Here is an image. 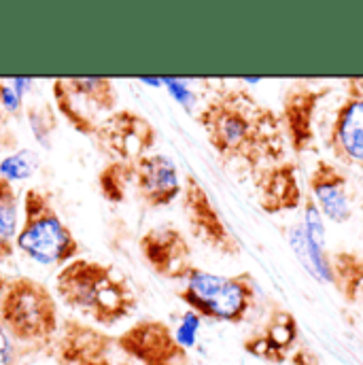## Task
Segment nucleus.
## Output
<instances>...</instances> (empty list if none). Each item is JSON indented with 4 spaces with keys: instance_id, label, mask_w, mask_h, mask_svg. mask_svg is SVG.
<instances>
[{
    "instance_id": "nucleus-1",
    "label": "nucleus",
    "mask_w": 363,
    "mask_h": 365,
    "mask_svg": "<svg viewBox=\"0 0 363 365\" xmlns=\"http://www.w3.org/2000/svg\"><path fill=\"white\" fill-rule=\"evenodd\" d=\"M195 121L223 164H236L253 177L287 160L289 147L278 113L247 86H219Z\"/></svg>"
},
{
    "instance_id": "nucleus-2",
    "label": "nucleus",
    "mask_w": 363,
    "mask_h": 365,
    "mask_svg": "<svg viewBox=\"0 0 363 365\" xmlns=\"http://www.w3.org/2000/svg\"><path fill=\"white\" fill-rule=\"evenodd\" d=\"M58 297L100 327H113L132 317L138 297L130 280L111 264L77 257L56 276Z\"/></svg>"
},
{
    "instance_id": "nucleus-3",
    "label": "nucleus",
    "mask_w": 363,
    "mask_h": 365,
    "mask_svg": "<svg viewBox=\"0 0 363 365\" xmlns=\"http://www.w3.org/2000/svg\"><path fill=\"white\" fill-rule=\"evenodd\" d=\"M0 323L13 342L43 349L60 331L58 302L47 284L30 276H13L0 297Z\"/></svg>"
},
{
    "instance_id": "nucleus-4",
    "label": "nucleus",
    "mask_w": 363,
    "mask_h": 365,
    "mask_svg": "<svg viewBox=\"0 0 363 365\" xmlns=\"http://www.w3.org/2000/svg\"><path fill=\"white\" fill-rule=\"evenodd\" d=\"M15 247L41 266L64 268L81 253V245L58 215L53 200L39 187H28L21 197V227Z\"/></svg>"
},
{
    "instance_id": "nucleus-5",
    "label": "nucleus",
    "mask_w": 363,
    "mask_h": 365,
    "mask_svg": "<svg viewBox=\"0 0 363 365\" xmlns=\"http://www.w3.org/2000/svg\"><path fill=\"white\" fill-rule=\"evenodd\" d=\"M183 282V289L177 291L179 299L200 319L215 323H242L257 299L251 272L215 274L193 266Z\"/></svg>"
},
{
    "instance_id": "nucleus-6",
    "label": "nucleus",
    "mask_w": 363,
    "mask_h": 365,
    "mask_svg": "<svg viewBox=\"0 0 363 365\" xmlns=\"http://www.w3.org/2000/svg\"><path fill=\"white\" fill-rule=\"evenodd\" d=\"M51 96L58 113L81 136H96L104 117L117 110L119 91L106 77H71L56 79Z\"/></svg>"
},
{
    "instance_id": "nucleus-7",
    "label": "nucleus",
    "mask_w": 363,
    "mask_h": 365,
    "mask_svg": "<svg viewBox=\"0 0 363 365\" xmlns=\"http://www.w3.org/2000/svg\"><path fill=\"white\" fill-rule=\"evenodd\" d=\"M183 212L189 225V232L195 240H200L210 251L225 257H240L242 245L225 223L223 215L210 200L204 185L193 175H185L183 179Z\"/></svg>"
},
{
    "instance_id": "nucleus-8",
    "label": "nucleus",
    "mask_w": 363,
    "mask_h": 365,
    "mask_svg": "<svg viewBox=\"0 0 363 365\" xmlns=\"http://www.w3.org/2000/svg\"><path fill=\"white\" fill-rule=\"evenodd\" d=\"M115 349L140 365H189L185 349L175 329L160 319H140L115 336Z\"/></svg>"
},
{
    "instance_id": "nucleus-9",
    "label": "nucleus",
    "mask_w": 363,
    "mask_h": 365,
    "mask_svg": "<svg viewBox=\"0 0 363 365\" xmlns=\"http://www.w3.org/2000/svg\"><path fill=\"white\" fill-rule=\"evenodd\" d=\"M329 93L332 86H315L310 81H293L282 91L278 117L287 147L295 155H304L315 149L317 110Z\"/></svg>"
},
{
    "instance_id": "nucleus-10",
    "label": "nucleus",
    "mask_w": 363,
    "mask_h": 365,
    "mask_svg": "<svg viewBox=\"0 0 363 365\" xmlns=\"http://www.w3.org/2000/svg\"><path fill=\"white\" fill-rule=\"evenodd\" d=\"M93 140L108 160L138 162L153 151L158 130L145 115L132 108H117L102 119Z\"/></svg>"
},
{
    "instance_id": "nucleus-11",
    "label": "nucleus",
    "mask_w": 363,
    "mask_h": 365,
    "mask_svg": "<svg viewBox=\"0 0 363 365\" xmlns=\"http://www.w3.org/2000/svg\"><path fill=\"white\" fill-rule=\"evenodd\" d=\"M325 147L336 162L363 170V91L355 79H344V98L336 106Z\"/></svg>"
},
{
    "instance_id": "nucleus-12",
    "label": "nucleus",
    "mask_w": 363,
    "mask_h": 365,
    "mask_svg": "<svg viewBox=\"0 0 363 365\" xmlns=\"http://www.w3.org/2000/svg\"><path fill=\"white\" fill-rule=\"evenodd\" d=\"M138 251L149 270L168 280H185L193 264V247L185 232L173 223L147 230L138 240Z\"/></svg>"
},
{
    "instance_id": "nucleus-13",
    "label": "nucleus",
    "mask_w": 363,
    "mask_h": 365,
    "mask_svg": "<svg viewBox=\"0 0 363 365\" xmlns=\"http://www.w3.org/2000/svg\"><path fill=\"white\" fill-rule=\"evenodd\" d=\"M300 346V323L295 314L282 306L270 308L264 323L242 340V351L260 361L282 365Z\"/></svg>"
},
{
    "instance_id": "nucleus-14",
    "label": "nucleus",
    "mask_w": 363,
    "mask_h": 365,
    "mask_svg": "<svg viewBox=\"0 0 363 365\" xmlns=\"http://www.w3.org/2000/svg\"><path fill=\"white\" fill-rule=\"evenodd\" d=\"M134 191L147 208H166L181 197L177 164L164 153H149L134 162Z\"/></svg>"
},
{
    "instance_id": "nucleus-15",
    "label": "nucleus",
    "mask_w": 363,
    "mask_h": 365,
    "mask_svg": "<svg viewBox=\"0 0 363 365\" xmlns=\"http://www.w3.org/2000/svg\"><path fill=\"white\" fill-rule=\"evenodd\" d=\"M297 173L300 168L293 160H282L262 168L253 177L257 204L266 215L291 212L304 204V189Z\"/></svg>"
},
{
    "instance_id": "nucleus-16",
    "label": "nucleus",
    "mask_w": 363,
    "mask_h": 365,
    "mask_svg": "<svg viewBox=\"0 0 363 365\" xmlns=\"http://www.w3.org/2000/svg\"><path fill=\"white\" fill-rule=\"evenodd\" d=\"M308 193L317 204L323 219L334 221L338 225L351 221V187L349 177L329 160L319 158L308 177Z\"/></svg>"
},
{
    "instance_id": "nucleus-17",
    "label": "nucleus",
    "mask_w": 363,
    "mask_h": 365,
    "mask_svg": "<svg viewBox=\"0 0 363 365\" xmlns=\"http://www.w3.org/2000/svg\"><path fill=\"white\" fill-rule=\"evenodd\" d=\"M113 346L115 338L90 325L68 321L56 342V361L58 365H117L108 357Z\"/></svg>"
},
{
    "instance_id": "nucleus-18",
    "label": "nucleus",
    "mask_w": 363,
    "mask_h": 365,
    "mask_svg": "<svg viewBox=\"0 0 363 365\" xmlns=\"http://www.w3.org/2000/svg\"><path fill=\"white\" fill-rule=\"evenodd\" d=\"M336 291L349 302L357 304L363 291V257L353 251H336L329 255V278Z\"/></svg>"
},
{
    "instance_id": "nucleus-19",
    "label": "nucleus",
    "mask_w": 363,
    "mask_h": 365,
    "mask_svg": "<svg viewBox=\"0 0 363 365\" xmlns=\"http://www.w3.org/2000/svg\"><path fill=\"white\" fill-rule=\"evenodd\" d=\"M21 227V200L15 185L0 175V262L15 253V240Z\"/></svg>"
},
{
    "instance_id": "nucleus-20",
    "label": "nucleus",
    "mask_w": 363,
    "mask_h": 365,
    "mask_svg": "<svg viewBox=\"0 0 363 365\" xmlns=\"http://www.w3.org/2000/svg\"><path fill=\"white\" fill-rule=\"evenodd\" d=\"M134 185V162L108 160L98 173V191L108 204H121Z\"/></svg>"
},
{
    "instance_id": "nucleus-21",
    "label": "nucleus",
    "mask_w": 363,
    "mask_h": 365,
    "mask_svg": "<svg viewBox=\"0 0 363 365\" xmlns=\"http://www.w3.org/2000/svg\"><path fill=\"white\" fill-rule=\"evenodd\" d=\"M24 115V93L13 81H0V117L21 119Z\"/></svg>"
},
{
    "instance_id": "nucleus-22",
    "label": "nucleus",
    "mask_w": 363,
    "mask_h": 365,
    "mask_svg": "<svg viewBox=\"0 0 363 365\" xmlns=\"http://www.w3.org/2000/svg\"><path fill=\"white\" fill-rule=\"evenodd\" d=\"M28 117H30V125H32V130L36 132L39 140L49 138L51 130L56 128L51 108H49V106H43V108H28Z\"/></svg>"
},
{
    "instance_id": "nucleus-23",
    "label": "nucleus",
    "mask_w": 363,
    "mask_h": 365,
    "mask_svg": "<svg viewBox=\"0 0 363 365\" xmlns=\"http://www.w3.org/2000/svg\"><path fill=\"white\" fill-rule=\"evenodd\" d=\"M0 365H21V351L0 323Z\"/></svg>"
},
{
    "instance_id": "nucleus-24",
    "label": "nucleus",
    "mask_w": 363,
    "mask_h": 365,
    "mask_svg": "<svg viewBox=\"0 0 363 365\" xmlns=\"http://www.w3.org/2000/svg\"><path fill=\"white\" fill-rule=\"evenodd\" d=\"M0 175H2L4 179H9L11 182H13V179H26V177L30 175V164L26 162V158H24V155L9 158V160H4V162H2V166H0Z\"/></svg>"
},
{
    "instance_id": "nucleus-25",
    "label": "nucleus",
    "mask_w": 363,
    "mask_h": 365,
    "mask_svg": "<svg viewBox=\"0 0 363 365\" xmlns=\"http://www.w3.org/2000/svg\"><path fill=\"white\" fill-rule=\"evenodd\" d=\"M291 365H323L321 364V359H319V355L315 353V351H310L306 344H300L295 351H293V355H291Z\"/></svg>"
},
{
    "instance_id": "nucleus-26",
    "label": "nucleus",
    "mask_w": 363,
    "mask_h": 365,
    "mask_svg": "<svg viewBox=\"0 0 363 365\" xmlns=\"http://www.w3.org/2000/svg\"><path fill=\"white\" fill-rule=\"evenodd\" d=\"M6 282H9V278H6L4 272L0 270V297H2V293H4V289H6Z\"/></svg>"
},
{
    "instance_id": "nucleus-27",
    "label": "nucleus",
    "mask_w": 363,
    "mask_h": 365,
    "mask_svg": "<svg viewBox=\"0 0 363 365\" xmlns=\"http://www.w3.org/2000/svg\"><path fill=\"white\" fill-rule=\"evenodd\" d=\"M355 79V83H357V88L363 91V77H353Z\"/></svg>"
},
{
    "instance_id": "nucleus-28",
    "label": "nucleus",
    "mask_w": 363,
    "mask_h": 365,
    "mask_svg": "<svg viewBox=\"0 0 363 365\" xmlns=\"http://www.w3.org/2000/svg\"><path fill=\"white\" fill-rule=\"evenodd\" d=\"M362 297H363V291H362Z\"/></svg>"
}]
</instances>
